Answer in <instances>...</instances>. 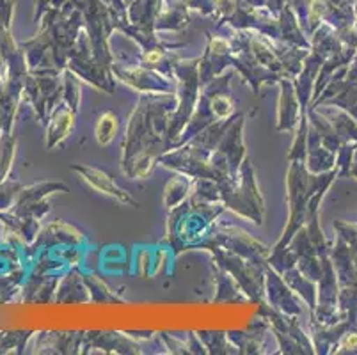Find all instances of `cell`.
<instances>
[{
  "label": "cell",
  "instance_id": "1",
  "mask_svg": "<svg viewBox=\"0 0 357 355\" xmlns=\"http://www.w3.org/2000/svg\"><path fill=\"white\" fill-rule=\"evenodd\" d=\"M116 128H118V123H116V117L112 114H105V116L100 117L98 126H96V137H98V142L107 144V142L112 139Z\"/></svg>",
  "mask_w": 357,
  "mask_h": 355
},
{
  "label": "cell",
  "instance_id": "2",
  "mask_svg": "<svg viewBox=\"0 0 357 355\" xmlns=\"http://www.w3.org/2000/svg\"><path fill=\"white\" fill-rule=\"evenodd\" d=\"M11 151H13L11 144H9L6 139L4 141H0V183H2L6 172H8V169H9L8 155H11Z\"/></svg>",
  "mask_w": 357,
  "mask_h": 355
}]
</instances>
